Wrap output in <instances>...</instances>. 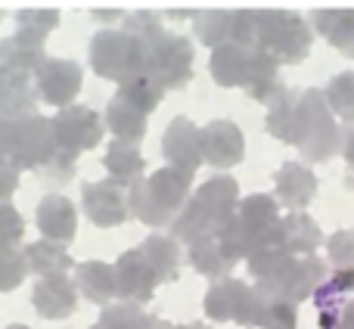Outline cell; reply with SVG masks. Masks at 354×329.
Masks as SVG:
<instances>
[{"instance_id":"cell-18","label":"cell","mask_w":354,"mask_h":329,"mask_svg":"<svg viewBox=\"0 0 354 329\" xmlns=\"http://www.w3.org/2000/svg\"><path fill=\"white\" fill-rule=\"evenodd\" d=\"M317 174L301 162H283L274 174V199L277 205H286L289 214L305 212L317 196Z\"/></svg>"},{"instance_id":"cell-46","label":"cell","mask_w":354,"mask_h":329,"mask_svg":"<svg viewBox=\"0 0 354 329\" xmlns=\"http://www.w3.org/2000/svg\"><path fill=\"white\" fill-rule=\"evenodd\" d=\"M171 329H212V326H208V323H202V320H196V323H187V326H171Z\"/></svg>"},{"instance_id":"cell-43","label":"cell","mask_w":354,"mask_h":329,"mask_svg":"<svg viewBox=\"0 0 354 329\" xmlns=\"http://www.w3.org/2000/svg\"><path fill=\"white\" fill-rule=\"evenodd\" d=\"M19 174H22V171H19L16 164L0 162V202H6L12 193H16V187H19Z\"/></svg>"},{"instance_id":"cell-6","label":"cell","mask_w":354,"mask_h":329,"mask_svg":"<svg viewBox=\"0 0 354 329\" xmlns=\"http://www.w3.org/2000/svg\"><path fill=\"white\" fill-rule=\"evenodd\" d=\"M56 156L50 118L35 115L0 122V162L16 164L19 171H44Z\"/></svg>"},{"instance_id":"cell-44","label":"cell","mask_w":354,"mask_h":329,"mask_svg":"<svg viewBox=\"0 0 354 329\" xmlns=\"http://www.w3.org/2000/svg\"><path fill=\"white\" fill-rule=\"evenodd\" d=\"M339 153L345 156L348 168L354 171V122H351V124H345V128H342V149H339Z\"/></svg>"},{"instance_id":"cell-8","label":"cell","mask_w":354,"mask_h":329,"mask_svg":"<svg viewBox=\"0 0 354 329\" xmlns=\"http://www.w3.org/2000/svg\"><path fill=\"white\" fill-rule=\"evenodd\" d=\"M202 311L212 323H239L243 329H261L264 314H268V301L243 280H218L208 286L205 301H202Z\"/></svg>"},{"instance_id":"cell-9","label":"cell","mask_w":354,"mask_h":329,"mask_svg":"<svg viewBox=\"0 0 354 329\" xmlns=\"http://www.w3.org/2000/svg\"><path fill=\"white\" fill-rule=\"evenodd\" d=\"M193 59L196 47L189 37L174 35V31H162L159 41L147 50V75L153 84H159L162 91H180L193 81Z\"/></svg>"},{"instance_id":"cell-21","label":"cell","mask_w":354,"mask_h":329,"mask_svg":"<svg viewBox=\"0 0 354 329\" xmlns=\"http://www.w3.org/2000/svg\"><path fill=\"white\" fill-rule=\"evenodd\" d=\"M140 258L159 283H174L183 267V249L174 243L168 233H149L140 245H137Z\"/></svg>"},{"instance_id":"cell-39","label":"cell","mask_w":354,"mask_h":329,"mask_svg":"<svg viewBox=\"0 0 354 329\" xmlns=\"http://www.w3.org/2000/svg\"><path fill=\"white\" fill-rule=\"evenodd\" d=\"M330 252V264L336 270H354V230H339L330 239H324Z\"/></svg>"},{"instance_id":"cell-3","label":"cell","mask_w":354,"mask_h":329,"mask_svg":"<svg viewBox=\"0 0 354 329\" xmlns=\"http://www.w3.org/2000/svg\"><path fill=\"white\" fill-rule=\"evenodd\" d=\"M41 59L44 50H25L12 37L0 41V122H16L37 112L31 78Z\"/></svg>"},{"instance_id":"cell-7","label":"cell","mask_w":354,"mask_h":329,"mask_svg":"<svg viewBox=\"0 0 354 329\" xmlns=\"http://www.w3.org/2000/svg\"><path fill=\"white\" fill-rule=\"evenodd\" d=\"M147 44L131 37L122 28H103L91 37V68L97 78L124 84L131 78H140L147 68Z\"/></svg>"},{"instance_id":"cell-23","label":"cell","mask_w":354,"mask_h":329,"mask_svg":"<svg viewBox=\"0 0 354 329\" xmlns=\"http://www.w3.org/2000/svg\"><path fill=\"white\" fill-rule=\"evenodd\" d=\"M277 230H280V239L286 245V252L292 258H308L324 245V230L320 224L305 212H295V214H286V218L277 220Z\"/></svg>"},{"instance_id":"cell-30","label":"cell","mask_w":354,"mask_h":329,"mask_svg":"<svg viewBox=\"0 0 354 329\" xmlns=\"http://www.w3.org/2000/svg\"><path fill=\"white\" fill-rule=\"evenodd\" d=\"M295 103H299V91L283 87L268 103V118H264L268 134L280 143H289V147H292V131H295Z\"/></svg>"},{"instance_id":"cell-47","label":"cell","mask_w":354,"mask_h":329,"mask_svg":"<svg viewBox=\"0 0 354 329\" xmlns=\"http://www.w3.org/2000/svg\"><path fill=\"white\" fill-rule=\"evenodd\" d=\"M171 326H174V323H168V320H162V317L156 320V329H171Z\"/></svg>"},{"instance_id":"cell-31","label":"cell","mask_w":354,"mask_h":329,"mask_svg":"<svg viewBox=\"0 0 354 329\" xmlns=\"http://www.w3.org/2000/svg\"><path fill=\"white\" fill-rule=\"evenodd\" d=\"M187 258H189V267H193L196 274L208 276L212 283L227 280V276H230V267H233V264L227 261L224 255H221V249H218V243H214V236H212V239H199V243L187 245Z\"/></svg>"},{"instance_id":"cell-34","label":"cell","mask_w":354,"mask_h":329,"mask_svg":"<svg viewBox=\"0 0 354 329\" xmlns=\"http://www.w3.org/2000/svg\"><path fill=\"white\" fill-rule=\"evenodd\" d=\"M115 97H122L124 103L134 106L140 115L149 118L156 109H159L162 100H165V91H162L159 84H153L147 75H140V78H131V81H124V84H118Z\"/></svg>"},{"instance_id":"cell-38","label":"cell","mask_w":354,"mask_h":329,"mask_svg":"<svg viewBox=\"0 0 354 329\" xmlns=\"http://www.w3.org/2000/svg\"><path fill=\"white\" fill-rule=\"evenodd\" d=\"M320 329H354V299H336L317 305Z\"/></svg>"},{"instance_id":"cell-24","label":"cell","mask_w":354,"mask_h":329,"mask_svg":"<svg viewBox=\"0 0 354 329\" xmlns=\"http://www.w3.org/2000/svg\"><path fill=\"white\" fill-rule=\"evenodd\" d=\"M75 289L78 295H84L91 305H112L115 299V274H112V264L106 261H81L75 264Z\"/></svg>"},{"instance_id":"cell-33","label":"cell","mask_w":354,"mask_h":329,"mask_svg":"<svg viewBox=\"0 0 354 329\" xmlns=\"http://www.w3.org/2000/svg\"><path fill=\"white\" fill-rule=\"evenodd\" d=\"M324 103L333 112V118H342L345 124L354 122V72H339L324 87Z\"/></svg>"},{"instance_id":"cell-15","label":"cell","mask_w":354,"mask_h":329,"mask_svg":"<svg viewBox=\"0 0 354 329\" xmlns=\"http://www.w3.org/2000/svg\"><path fill=\"white\" fill-rule=\"evenodd\" d=\"M112 274H115V299H122L124 305L143 308L156 299L159 280L153 276V270L147 267V261L140 258L137 249L122 252L118 261L112 264Z\"/></svg>"},{"instance_id":"cell-32","label":"cell","mask_w":354,"mask_h":329,"mask_svg":"<svg viewBox=\"0 0 354 329\" xmlns=\"http://www.w3.org/2000/svg\"><path fill=\"white\" fill-rule=\"evenodd\" d=\"M156 320L159 317L147 314L143 308L118 301V305H106L103 308V314L97 317L93 329H156Z\"/></svg>"},{"instance_id":"cell-42","label":"cell","mask_w":354,"mask_h":329,"mask_svg":"<svg viewBox=\"0 0 354 329\" xmlns=\"http://www.w3.org/2000/svg\"><path fill=\"white\" fill-rule=\"evenodd\" d=\"M41 174L50 177L53 183H68L75 177V162L72 159H62V156H53V162H50Z\"/></svg>"},{"instance_id":"cell-1","label":"cell","mask_w":354,"mask_h":329,"mask_svg":"<svg viewBox=\"0 0 354 329\" xmlns=\"http://www.w3.org/2000/svg\"><path fill=\"white\" fill-rule=\"evenodd\" d=\"M239 202V183L230 174H214L196 187V193L187 199L180 214L171 220L168 236L177 245H193L199 239L218 236V230L233 218Z\"/></svg>"},{"instance_id":"cell-36","label":"cell","mask_w":354,"mask_h":329,"mask_svg":"<svg viewBox=\"0 0 354 329\" xmlns=\"http://www.w3.org/2000/svg\"><path fill=\"white\" fill-rule=\"evenodd\" d=\"M122 31H128L131 37H137L140 44L153 47L159 41L162 28V12H153V10H134V12H124L122 19Z\"/></svg>"},{"instance_id":"cell-4","label":"cell","mask_w":354,"mask_h":329,"mask_svg":"<svg viewBox=\"0 0 354 329\" xmlns=\"http://www.w3.org/2000/svg\"><path fill=\"white\" fill-rule=\"evenodd\" d=\"M292 147L301 153V159L311 164L330 162L342 149V128L333 118V112L326 109L320 91H299Z\"/></svg>"},{"instance_id":"cell-22","label":"cell","mask_w":354,"mask_h":329,"mask_svg":"<svg viewBox=\"0 0 354 329\" xmlns=\"http://www.w3.org/2000/svg\"><path fill=\"white\" fill-rule=\"evenodd\" d=\"M255 62V47H218L208 56V75L221 87H245Z\"/></svg>"},{"instance_id":"cell-12","label":"cell","mask_w":354,"mask_h":329,"mask_svg":"<svg viewBox=\"0 0 354 329\" xmlns=\"http://www.w3.org/2000/svg\"><path fill=\"white\" fill-rule=\"evenodd\" d=\"M81 81H84V68L75 59H59V56H44L41 66L35 68V97L47 106L66 109L75 103L81 93Z\"/></svg>"},{"instance_id":"cell-27","label":"cell","mask_w":354,"mask_h":329,"mask_svg":"<svg viewBox=\"0 0 354 329\" xmlns=\"http://www.w3.org/2000/svg\"><path fill=\"white\" fill-rule=\"evenodd\" d=\"M106 122L103 128L112 131V137L122 143H137L140 147V140L147 137V128H149V118L140 115V112L134 109V106H128L122 97H112L109 106H106Z\"/></svg>"},{"instance_id":"cell-28","label":"cell","mask_w":354,"mask_h":329,"mask_svg":"<svg viewBox=\"0 0 354 329\" xmlns=\"http://www.w3.org/2000/svg\"><path fill=\"white\" fill-rule=\"evenodd\" d=\"M25 264H28V274L41 276H56V274H68L75 267V258L68 255L66 245L59 243H47V239H37V243H28L22 249Z\"/></svg>"},{"instance_id":"cell-2","label":"cell","mask_w":354,"mask_h":329,"mask_svg":"<svg viewBox=\"0 0 354 329\" xmlns=\"http://www.w3.org/2000/svg\"><path fill=\"white\" fill-rule=\"evenodd\" d=\"M193 177L180 174L174 168H159L149 177H140L128 187V214L153 230H165L187 205L193 193Z\"/></svg>"},{"instance_id":"cell-16","label":"cell","mask_w":354,"mask_h":329,"mask_svg":"<svg viewBox=\"0 0 354 329\" xmlns=\"http://www.w3.org/2000/svg\"><path fill=\"white\" fill-rule=\"evenodd\" d=\"M162 159H165V168H174L180 174L193 177L196 168L202 164L199 156V128H196L189 118L177 115L171 118V124L162 134Z\"/></svg>"},{"instance_id":"cell-26","label":"cell","mask_w":354,"mask_h":329,"mask_svg":"<svg viewBox=\"0 0 354 329\" xmlns=\"http://www.w3.org/2000/svg\"><path fill=\"white\" fill-rule=\"evenodd\" d=\"M103 168L109 174L112 183L128 189L131 183H137L143 177V168H147V159H143L140 147L137 143H122V140H112L109 149L103 156Z\"/></svg>"},{"instance_id":"cell-45","label":"cell","mask_w":354,"mask_h":329,"mask_svg":"<svg viewBox=\"0 0 354 329\" xmlns=\"http://www.w3.org/2000/svg\"><path fill=\"white\" fill-rule=\"evenodd\" d=\"M91 12L100 19V22H115V19H124V10H103V6H93Z\"/></svg>"},{"instance_id":"cell-35","label":"cell","mask_w":354,"mask_h":329,"mask_svg":"<svg viewBox=\"0 0 354 329\" xmlns=\"http://www.w3.org/2000/svg\"><path fill=\"white\" fill-rule=\"evenodd\" d=\"M214 243H218V249H221V255L227 258L230 264H236V261H245L249 258V252H252V245H255V236H249V233L243 230V227L236 224V220H227L224 227L218 230V236H214Z\"/></svg>"},{"instance_id":"cell-48","label":"cell","mask_w":354,"mask_h":329,"mask_svg":"<svg viewBox=\"0 0 354 329\" xmlns=\"http://www.w3.org/2000/svg\"><path fill=\"white\" fill-rule=\"evenodd\" d=\"M6 329H31V326H25V323H10Z\"/></svg>"},{"instance_id":"cell-10","label":"cell","mask_w":354,"mask_h":329,"mask_svg":"<svg viewBox=\"0 0 354 329\" xmlns=\"http://www.w3.org/2000/svg\"><path fill=\"white\" fill-rule=\"evenodd\" d=\"M50 131H53V143H56V156L62 159L78 162L81 153L97 149L103 143V118L91 109V106H66L50 118Z\"/></svg>"},{"instance_id":"cell-25","label":"cell","mask_w":354,"mask_h":329,"mask_svg":"<svg viewBox=\"0 0 354 329\" xmlns=\"http://www.w3.org/2000/svg\"><path fill=\"white\" fill-rule=\"evenodd\" d=\"M233 220L243 227L249 236H261L270 227H277L280 220V205H277L274 196L268 193H255V196H243L236 202V212H233Z\"/></svg>"},{"instance_id":"cell-20","label":"cell","mask_w":354,"mask_h":329,"mask_svg":"<svg viewBox=\"0 0 354 329\" xmlns=\"http://www.w3.org/2000/svg\"><path fill=\"white\" fill-rule=\"evenodd\" d=\"M311 25L330 47L354 59V6H320L311 12Z\"/></svg>"},{"instance_id":"cell-13","label":"cell","mask_w":354,"mask_h":329,"mask_svg":"<svg viewBox=\"0 0 354 329\" xmlns=\"http://www.w3.org/2000/svg\"><path fill=\"white\" fill-rule=\"evenodd\" d=\"M199 156L205 164L218 171L236 168L245 159V137L236 122L227 118H212L208 124L199 128Z\"/></svg>"},{"instance_id":"cell-11","label":"cell","mask_w":354,"mask_h":329,"mask_svg":"<svg viewBox=\"0 0 354 329\" xmlns=\"http://www.w3.org/2000/svg\"><path fill=\"white\" fill-rule=\"evenodd\" d=\"M193 35L208 50L252 47L255 44V10H196Z\"/></svg>"},{"instance_id":"cell-17","label":"cell","mask_w":354,"mask_h":329,"mask_svg":"<svg viewBox=\"0 0 354 329\" xmlns=\"http://www.w3.org/2000/svg\"><path fill=\"white\" fill-rule=\"evenodd\" d=\"M35 224L47 243L68 245L78 233V208L68 196L62 193H47L35 208Z\"/></svg>"},{"instance_id":"cell-37","label":"cell","mask_w":354,"mask_h":329,"mask_svg":"<svg viewBox=\"0 0 354 329\" xmlns=\"http://www.w3.org/2000/svg\"><path fill=\"white\" fill-rule=\"evenodd\" d=\"M28 276V264L19 245H0V292L19 289Z\"/></svg>"},{"instance_id":"cell-19","label":"cell","mask_w":354,"mask_h":329,"mask_svg":"<svg viewBox=\"0 0 354 329\" xmlns=\"http://www.w3.org/2000/svg\"><path fill=\"white\" fill-rule=\"evenodd\" d=\"M31 305L41 317L47 320H66L78 308V289H75L72 276L56 274V276H41L31 289Z\"/></svg>"},{"instance_id":"cell-29","label":"cell","mask_w":354,"mask_h":329,"mask_svg":"<svg viewBox=\"0 0 354 329\" xmlns=\"http://www.w3.org/2000/svg\"><path fill=\"white\" fill-rule=\"evenodd\" d=\"M56 25H59V10H22L16 16L12 41L25 50H44V41Z\"/></svg>"},{"instance_id":"cell-40","label":"cell","mask_w":354,"mask_h":329,"mask_svg":"<svg viewBox=\"0 0 354 329\" xmlns=\"http://www.w3.org/2000/svg\"><path fill=\"white\" fill-rule=\"evenodd\" d=\"M25 236V218L16 205L0 202V245H19Z\"/></svg>"},{"instance_id":"cell-14","label":"cell","mask_w":354,"mask_h":329,"mask_svg":"<svg viewBox=\"0 0 354 329\" xmlns=\"http://www.w3.org/2000/svg\"><path fill=\"white\" fill-rule=\"evenodd\" d=\"M81 208H84L87 220L93 227L112 230V227L128 220V189L112 183L109 177L106 180L84 183L81 187Z\"/></svg>"},{"instance_id":"cell-5","label":"cell","mask_w":354,"mask_h":329,"mask_svg":"<svg viewBox=\"0 0 354 329\" xmlns=\"http://www.w3.org/2000/svg\"><path fill=\"white\" fill-rule=\"evenodd\" d=\"M314 31L305 16L292 10H255V44L261 53L283 66H299L308 59Z\"/></svg>"},{"instance_id":"cell-41","label":"cell","mask_w":354,"mask_h":329,"mask_svg":"<svg viewBox=\"0 0 354 329\" xmlns=\"http://www.w3.org/2000/svg\"><path fill=\"white\" fill-rule=\"evenodd\" d=\"M261 329H299V314H295L292 305L268 301V314H264Z\"/></svg>"}]
</instances>
